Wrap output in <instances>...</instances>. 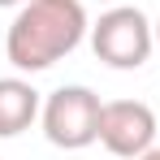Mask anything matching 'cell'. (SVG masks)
Returning <instances> with one entry per match:
<instances>
[{
	"mask_svg": "<svg viewBox=\"0 0 160 160\" xmlns=\"http://www.w3.org/2000/svg\"><path fill=\"white\" fill-rule=\"evenodd\" d=\"M26 0H0V9H22Z\"/></svg>",
	"mask_w": 160,
	"mask_h": 160,
	"instance_id": "cell-6",
	"label": "cell"
},
{
	"mask_svg": "<svg viewBox=\"0 0 160 160\" xmlns=\"http://www.w3.org/2000/svg\"><path fill=\"white\" fill-rule=\"evenodd\" d=\"M100 143L121 160H138L156 147V112L143 100H108L100 112Z\"/></svg>",
	"mask_w": 160,
	"mask_h": 160,
	"instance_id": "cell-4",
	"label": "cell"
},
{
	"mask_svg": "<svg viewBox=\"0 0 160 160\" xmlns=\"http://www.w3.org/2000/svg\"><path fill=\"white\" fill-rule=\"evenodd\" d=\"M91 48H95V56L104 61L108 69H138V65H147V56L156 52V26L147 22L143 9L112 4L91 26Z\"/></svg>",
	"mask_w": 160,
	"mask_h": 160,
	"instance_id": "cell-2",
	"label": "cell"
},
{
	"mask_svg": "<svg viewBox=\"0 0 160 160\" xmlns=\"http://www.w3.org/2000/svg\"><path fill=\"white\" fill-rule=\"evenodd\" d=\"M100 112H104V100L91 91V87H56L52 95L43 100V138L52 147H65V152H82L91 143H100Z\"/></svg>",
	"mask_w": 160,
	"mask_h": 160,
	"instance_id": "cell-3",
	"label": "cell"
},
{
	"mask_svg": "<svg viewBox=\"0 0 160 160\" xmlns=\"http://www.w3.org/2000/svg\"><path fill=\"white\" fill-rule=\"evenodd\" d=\"M156 48H160V22H156Z\"/></svg>",
	"mask_w": 160,
	"mask_h": 160,
	"instance_id": "cell-8",
	"label": "cell"
},
{
	"mask_svg": "<svg viewBox=\"0 0 160 160\" xmlns=\"http://www.w3.org/2000/svg\"><path fill=\"white\" fill-rule=\"evenodd\" d=\"M138 160H160V147H152V152H143Z\"/></svg>",
	"mask_w": 160,
	"mask_h": 160,
	"instance_id": "cell-7",
	"label": "cell"
},
{
	"mask_svg": "<svg viewBox=\"0 0 160 160\" xmlns=\"http://www.w3.org/2000/svg\"><path fill=\"white\" fill-rule=\"evenodd\" d=\"M43 112L39 91L26 78H0V138H18Z\"/></svg>",
	"mask_w": 160,
	"mask_h": 160,
	"instance_id": "cell-5",
	"label": "cell"
},
{
	"mask_svg": "<svg viewBox=\"0 0 160 160\" xmlns=\"http://www.w3.org/2000/svg\"><path fill=\"white\" fill-rule=\"evenodd\" d=\"M91 30L82 0H26L4 35V56L13 69L39 74L74 52Z\"/></svg>",
	"mask_w": 160,
	"mask_h": 160,
	"instance_id": "cell-1",
	"label": "cell"
}]
</instances>
